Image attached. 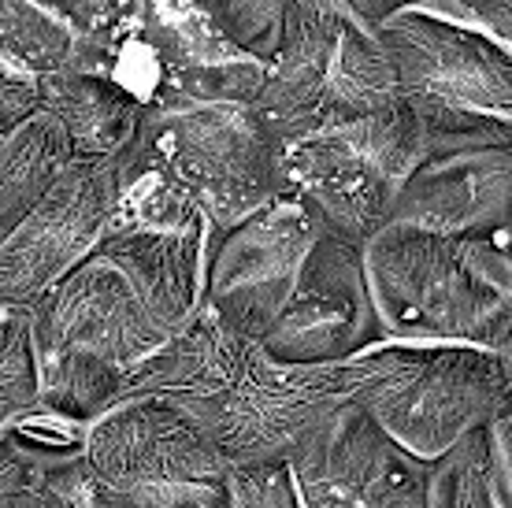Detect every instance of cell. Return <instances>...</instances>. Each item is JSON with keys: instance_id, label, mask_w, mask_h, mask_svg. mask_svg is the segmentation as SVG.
<instances>
[{"instance_id": "8fae6325", "label": "cell", "mask_w": 512, "mask_h": 508, "mask_svg": "<svg viewBox=\"0 0 512 508\" xmlns=\"http://www.w3.org/2000/svg\"><path fill=\"white\" fill-rule=\"evenodd\" d=\"M116 219V160H71L34 212L0 242V308H34L97 253Z\"/></svg>"}, {"instance_id": "9a60e30c", "label": "cell", "mask_w": 512, "mask_h": 508, "mask_svg": "<svg viewBox=\"0 0 512 508\" xmlns=\"http://www.w3.org/2000/svg\"><path fill=\"white\" fill-rule=\"evenodd\" d=\"M390 223L438 238H509L512 145L420 160L397 190Z\"/></svg>"}, {"instance_id": "d6986e66", "label": "cell", "mask_w": 512, "mask_h": 508, "mask_svg": "<svg viewBox=\"0 0 512 508\" xmlns=\"http://www.w3.org/2000/svg\"><path fill=\"white\" fill-rule=\"evenodd\" d=\"M0 60L38 86L75 71L78 38L56 0H0Z\"/></svg>"}, {"instance_id": "3957f363", "label": "cell", "mask_w": 512, "mask_h": 508, "mask_svg": "<svg viewBox=\"0 0 512 508\" xmlns=\"http://www.w3.org/2000/svg\"><path fill=\"white\" fill-rule=\"evenodd\" d=\"M26 316L41 408L86 427L119 405L130 375L171 342L119 267L101 256L56 282Z\"/></svg>"}, {"instance_id": "52a82bcc", "label": "cell", "mask_w": 512, "mask_h": 508, "mask_svg": "<svg viewBox=\"0 0 512 508\" xmlns=\"http://www.w3.org/2000/svg\"><path fill=\"white\" fill-rule=\"evenodd\" d=\"M134 138L160 160L212 234L231 230L286 193L282 145L253 108L145 104Z\"/></svg>"}, {"instance_id": "d4e9b609", "label": "cell", "mask_w": 512, "mask_h": 508, "mask_svg": "<svg viewBox=\"0 0 512 508\" xmlns=\"http://www.w3.org/2000/svg\"><path fill=\"white\" fill-rule=\"evenodd\" d=\"M231 508H301L290 468L271 464V468L231 471Z\"/></svg>"}, {"instance_id": "9c48e42d", "label": "cell", "mask_w": 512, "mask_h": 508, "mask_svg": "<svg viewBox=\"0 0 512 508\" xmlns=\"http://www.w3.org/2000/svg\"><path fill=\"white\" fill-rule=\"evenodd\" d=\"M260 345L282 364L301 368L346 364L383 345V327L364 271V249L346 238L320 234L297 271L275 327Z\"/></svg>"}, {"instance_id": "7a4b0ae2", "label": "cell", "mask_w": 512, "mask_h": 508, "mask_svg": "<svg viewBox=\"0 0 512 508\" xmlns=\"http://www.w3.org/2000/svg\"><path fill=\"white\" fill-rule=\"evenodd\" d=\"M509 238H438L383 227L364 245V271L386 342L468 345L512 353Z\"/></svg>"}, {"instance_id": "603a6c76", "label": "cell", "mask_w": 512, "mask_h": 508, "mask_svg": "<svg viewBox=\"0 0 512 508\" xmlns=\"http://www.w3.org/2000/svg\"><path fill=\"white\" fill-rule=\"evenodd\" d=\"M416 12L438 23L479 34L498 49L512 52V4L509 0H409Z\"/></svg>"}, {"instance_id": "ffe728a7", "label": "cell", "mask_w": 512, "mask_h": 508, "mask_svg": "<svg viewBox=\"0 0 512 508\" xmlns=\"http://www.w3.org/2000/svg\"><path fill=\"white\" fill-rule=\"evenodd\" d=\"M427 508H505L494 494L483 427L427 464Z\"/></svg>"}, {"instance_id": "44dd1931", "label": "cell", "mask_w": 512, "mask_h": 508, "mask_svg": "<svg viewBox=\"0 0 512 508\" xmlns=\"http://www.w3.org/2000/svg\"><path fill=\"white\" fill-rule=\"evenodd\" d=\"M41 408L38 364L30 342V316L23 308H0V431Z\"/></svg>"}, {"instance_id": "484cf974", "label": "cell", "mask_w": 512, "mask_h": 508, "mask_svg": "<svg viewBox=\"0 0 512 508\" xmlns=\"http://www.w3.org/2000/svg\"><path fill=\"white\" fill-rule=\"evenodd\" d=\"M116 508H231V479L223 483H193L167 494H130L112 497Z\"/></svg>"}, {"instance_id": "ba28073f", "label": "cell", "mask_w": 512, "mask_h": 508, "mask_svg": "<svg viewBox=\"0 0 512 508\" xmlns=\"http://www.w3.org/2000/svg\"><path fill=\"white\" fill-rule=\"evenodd\" d=\"M423 160L416 123L401 104L282 145L286 197L305 208L320 234L353 245L390 223L401 182Z\"/></svg>"}, {"instance_id": "6da1fadb", "label": "cell", "mask_w": 512, "mask_h": 508, "mask_svg": "<svg viewBox=\"0 0 512 508\" xmlns=\"http://www.w3.org/2000/svg\"><path fill=\"white\" fill-rule=\"evenodd\" d=\"M127 397H160L186 412L231 471L290 464L353 405L346 364L301 368L227 327L208 305L127 379Z\"/></svg>"}, {"instance_id": "5b68a950", "label": "cell", "mask_w": 512, "mask_h": 508, "mask_svg": "<svg viewBox=\"0 0 512 508\" xmlns=\"http://www.w3.org/2000/svg\"><path fill=\"white\" fill-rule=\"evenodd\" d=\"M353 408L420 464L512 408V353L386 342L346 360Z\"/></svg>"}, {"instance_id": "2e32d148", "label": "cell", "mask_w": 512, "mask_h": 508, "mask_svg": "<svg viewBox=\"0 0 512 508\" xmlns=\"http://www.w3.org/2000/svg\"><path fill=\"white\" fill-rule=\"evenodd\" d=\"M208 245H212V227L201 212H186L160 223L112 219L93 256L119 267V275L141 297L149 316L175 338L205 305Z\"/></svg>"}, {"instance_id": "30bf717a", "label": "cell", "mask_w": 512, "mask_h": 508, "mask_svg": "<svg viewBox=\"0 0 512 508\" xmlns=\"http://www.w3.org/2000/svg\"><path fill=\"white\" fill-rule=\"evenodd\" d=\"M320 227L294 197H275L249 219L212 234L205 305L253 342L275 327Z\"/></svg>"}, {"instance_id": "8992f818", "label": "cell", "mask_w": 512, "mask_h": 508, "mask_svg": "<svg viewBox=\"0 0 512 508\" xmlns=\"http://www.w3.org/2000/svg\"><path fill=\"white\" fill-rule=\"evenodd\" d=\"M394 75L372 26L346 0H290L279 56L264 71L253 115L279 145L390 108Z\"/></svg>"}, {"instance_id": "7c38bea8", "label": "cell", "mask_w": 512, "mask_h": 508, "mask_svg": "<svg viewBox=\"0 0 512 508\" xmlns=\"http://www.w3.org/2000/svg\"><path fill=\"white\" fill-rule=\"evenodd\" d=\"M86 468L108 497L167 494L193 483H223L231 468L186 420L160 397H127L86 427Z\"/></svg>"}, {"instance_id": "83f0119b", "label": "cell", "mask_w": 512, "mask_h": 508, "mask_svg": "<svg viewBox=\"0 0 512 508\" xmlns=\"http://www.w3.org/2000/svg\"><path fill=\"white\" fill-rule=\"evenodd\" d=\"M45 471L26 457L8 431H0V501L19 494H34Z\"/></svg>"}, {"instance_id": "cb8c5ba5", "label": "cell", "mask_w": 512, "mask_h": 508, "mask_svg": "<svg viewBox=\"0 0 512 508\" xmlns=\"http://www.w3.org/2000/svg\"><path fill=\"white\" fill-rule=\"evenodd\" d=\"M34 494H38L41 508H116L82 457L45 471Z\"/></svg>"}, {"instance_id": "e0dca14e", "label": "cell", "mask_w": 512, "mask_h": 508, "mask_svg": "<svg viewBox=\"0 0 512 508\" xmlns=\"http://www.w3.org/2000/svg\"><path fill=\"white\" fill-rule=\"evenodd\" d=\"M41 112L64 130L71 160L112 164L138 134L145 101L112 75H60L41 82Z\"/></svg>"}, {"instance_id": "f1b7e54d", "label": "cell", "mask_w": 512, "mask_h": 508, "mask_svg": "<svg viewBox=\"0 0 512 508\" xmlns=\"http://www.w3.org/2000/svg\"><path fill=\"white\" fill-rule=\"evenodd\" d=\"M0 508H41V501H38V494H19V497L0 501Z\"/></svg>"}, {"instance_id": "ac0fdd59", "label": "cell", "mask_w": 512, "mask_h": 508, "mask_svg": "<svg viewBox=\"0 0 512 508\" xmlns=\"http://www.w3.org/2000/svg\"><path fill=\"white\" fill-rule=\"evenodd\" d=\"M67 167L71 149L64 130L41 108L0 134V242L34 212Z\"/></svg>"}, {"instance_id": "7402d4cb", "label": "cell", "mask_w": 512, "mask_h": 508, "mask_svg": "<svg viewBox=\"0 0 512 508\" xmlns=\"http://www.w3.org/2000/svg\"><path fill=\"white\" fill-rule=\"evenodd\" d=\"M216 30L234 49L268 67L279 56L290 0H201Z\"/></svg>"}, {"instance_id": "5bb4252c", "label": "cell", "mask_w": 512, "mask_h": 508, "mask_svg": "<svg viewBox=\"0 0 512 508\" xmlns=\"http://www.w3.org/2000/svg\"><path fill=\"white\" fill-rule=\"evenodd\" d=\"M138 45L153 67L145 104H238L253 108L264 86L256 60L216 30L201 0H141Z\"/></svg>"}, {"instance_id": "4316f807", "label": "cell", "mask_w": 512, "mask_h": 508, "mask_svg": "<svg viewBox=\"0 0 512 508\" xmlns=\"http://www.w3.org/2000/svg\"><path fill=\"white\" fill-rule=\"evenodd\" d=\"M41 104V86L34 78L19 75L0 60V134L23 123L26 115H34Z\"/></svg>"}, {"instance_id": "4fadbf2b", "label": "cell", "mask_w": 512, "mask_h": 508, "mask_svg": "<svg viewBox=\"0 0 512 508\" xmlns=\"http://www.w3.org/2000/svg\"><path fill=\"white\" fill-rule=\"evenodd\" d=\"M301 508H427V464L342 408L290 464Z\"/></svg>"}, {"instance_id": "277c9868", "label": "cell", "mask_w": 512, "mask_h": 508, "mask_svg": "<svg viewBox=\"0 0 512 508\" xmlns=\"http://www.w3.org/2000/svg\"><path fill=\"white\" fill-rule=\"evenodd\" d=\"M394 75V101L409 112L427 156L512 145V52L397 4L375 26Z\"/></svg>"}]
</instances>
